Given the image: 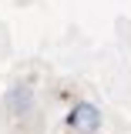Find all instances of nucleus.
<instances>
[{"mask_svg": "<svg viewBox=\"0 0 131 134\" xmlns=\"http://www.w3.org/2000/svg\"><path fill=\"white\" fill-rule=\"evenodd\" d=\"M101 124H104V114H101L98 104H91V100L71 104V111H67V127L74 134H98Z\"/></svg>", "mask_w": 131, "mask_h": 134, "instance_id": "obj_1", "label": "nucleus"}, {"mask_svg": "<svg viewBox=\"0 0 131 134\" xmlns=\"http://www.w3.org/2000/svg\"><path fill=\"white\" fill-rule=\"evenodd\" d=\"M34 107H37V91H34V84L17 81L14 87H7V94H3V111L14 117V121L34 114Z\"/></svg>", "mask_w": 131, "mask_h": 134, "instance_id": "obj_2", "label": "nucleus"}]
</instances>
